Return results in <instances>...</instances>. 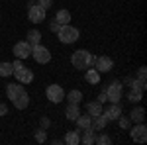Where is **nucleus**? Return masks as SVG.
Segmentation results:
<instances>
[{
	"label": "nucleus",
	"instance_id": "obj_2",
	"mask_svg": "<svg viewBox=\"0 0 147 145\" xmlns=\"http://www.w3.org/2000/svg\"><path fill=\"white\" fill-rule=\"evenodd\" d=\"M94 61H96V57L88 53L86 49H79V51H75L73 57H71V63H73V67L75 69H80V71H86L88 67L94 65Z\"/></svg>",
	"mask_w": 147,
	"mask_h": 145
},
{
	"label": "nucleus",
	"instance_id": "obj_17",
	"mask_svg": "<svg viewBox=\"0 0 147 145\" xmlns=\"http://www.w3.org/2000/svg\"><path fill=\"white\" fill-rule=\"evenodd\" d=\"M79 114H80L79 104H69L67 110H65V116H67V120H77V118H79Z\"/></svg>",
	"mask_w": 147,
	"mask_h": 145
},
{
	"label": "nucleus",
	"instance_id": "obj_28",
	"mask_svg": "<svg viewBox=\"0 0 147 145\" xmlns=\"http://www.w3.org/2000/svg\"><path fill=\"white\" fill-rule=\"evenodd\" d=\"M37 6H41L43 10H49L53 6V0H37Z\"/></svg>",
	"mask_w": 147,
	"mask_h": 145
},
{
	"label": "nucleus",
	"instance_id": "obj_24",
	"mask_svg": "<svg viewBox=\"0 0 147 145\" xmlns=\"http://www.w3.org/2000/svg\"><path fill=\"white\" fill-rule=\"evenodd\" d=\"M12 75V63H0V77H10Z\"/></svg>",
	"mask_w": 147,
	"mask_h": 145
},
{
	"label": "nucleus",
	"instance_id": "obj_15",
	"mask_svg": "<svg viewBox=\"0 0 147 145\" xmlns=\"http://www.w3.org/2000/svg\"><path fill=\"white\" fill-rule=\"evenodd\" d=\"M129 120H131V122H136V123H141L143 120H145V110H143V108H139V106L134 108L131 114H129Z\"/></svg>",
	"mask_w": 147,
	"mask_h": 145
},
{
	"label": "nucleus",
	"instance_id": "obj_4",
	"mask_svg": "<svg viewBox=\"0 0 147 145\" xmlns=\"http://www.w3.org/2000/svg\"><path fill=\"white\" fill-rule=\"evenodd\" d=\"M57 35H59V41H61V43H75V41L79 39V30L73 28L71 24H65V26L59 28Z\"/></svg>",
	"mask_w": 147,
	"mask_h": 145
},
{
	"label": "nucleus",
	"instance_id": "obj_14",
	"mask_svg": "<svg viewBox=\"0 0 147 145\" xmlns=\"http://www.w3.org/2000/svg\"><path fill=\"white\" fill-rule=\"evenodd\" d=\"M84 78H86V82H90V84H98V82H100V73H98L96 69L88 67V69H86Z\"/></svg>",
	"mask_w": 147,
	"mask_h": 145
},
{
	"label": "nucleus",
	"instance_id": "obj_27",
	"mask_svg": "<svg viewBox=\"0 0 147 145\" xmlns=\"http://www.w3.org/2000/svg\"><path fill=\"white\" fill-rule=\"evenodd\" d=\"M127 82H129V86H131V88H136V90H141V92H143V90L147 88V86H145L147 82H141V80H127Z\"/></svg>",
	"mask_w": 147,
	"mask_h": 145
},
{
	"label": "nucleus",
	"instance_id": "obj_30",
	"mask_svg": "<svg viewBox=\"0 0 147 145\" xmlns=\"http://www.w3.org/2000/svg\"><path fill=\"white\" fill-rule=\"evenodd\" d=\"M35 139H37L39 143H43V141L47 139V135H45V129H43V127H41V129H39V132L35 134Z\"/></svg>",
	"mask_w": 147,
	"mask_h": 145
},
{
	"label": "nucleus",
	"instance_id": "obj_7",
	"mask_svg": "<svg viewBox=\"0 0 147 145\" xmlns=\"http://www.w3.org/2000/svg\"><path fill=\"white\" fill-rule=\"evenodd\" d=\"M47 16V10H43L41 6H37V2H30V8H28V18L30 22L34 24H41Z\"/></svg>",
	"mask_w": 147,
	"mask_h": 145
},
{
	"label": "nucleus",
	"instance_id": "obj_6",
	"mask_svg": "<svg viewBox=\"0 0 147 145\" xmlns=\"http://www.w3.org/2000/svg\"><path fill=\"white\" fill-rule=\"evenodd\" d=\"M32 57L35 59V63H39V65H45V63L51 61V53H49V49L43 47L41 43L32 45Z\"/></svg>",
	"mask_w": 147,
	"mask_h": 145
},
{
	"label": "nucleus",
	"instance_id": "obj_5",
	"mask_svg": "<svg viewBox=\"0 0 147 145\" xmlns=\"http://www.w3.org/2000/svg\"><path fill=\"white\" fill-rule=\"evenodd\" d=\"M104 92H106V100H108V102H112V104H120L124 88H122L120 80H114V82H110V86L104 90Z\"/></svg>",
	"mask_w": 147,
	"mask_h": 145
},
{
	"label": "nucleus",
	"instance_id": "obj_23",
	"mask_svg": "<svg viewBox=\"0 0 147 145\" xmlns=\"http://www.w3.org/2000/svg\"><path fill=\"white\" fill-rule=\"evenodd\" d=\"M67 100H69V104H80L82 92H80V90H71V92L67 94Z\"/></svg>",
	"mask_w": 147,
	"mask_h": 145
},
{
	"label": "nucleus",
	"instance_id": "obj_31",
	"mask_svg": "<svg viewBox=\"0 0 147 145\" xmlns=\"http://www.w3.org/2000/svg\"><path fill=\"white\" fill-rule=\"evenodd\" d=\"M137 80L145 82V67H141V69H139V73H137Z\"/></svg>",
	"mask_w": 147,
	"mask_h": 145
},
{
	"label": "nucleus",
	"instance_id": "obj_20",
	"mask_svg": "<svg viewBox=\"0 0 147 145\" xmlns=\"http://www.w3.org/2000/svg\"><path fill=\"white\" fill-rule=\"evenodd\" d=\"M75 122H77V125H79V132H82V129L90 127V116H88V114H86V116H80L79 114V118H77Z\"/></svg>",
	"mask_w": 147,
	"mask_h": 145
},
{
	"label": "nucleus",
	"instance_id": "obj_34",
	"mask_svg": "<svg viewBox=\"0 0 147 145\" xmlns=\"http://www.w3.org/2000/svg\"><path fill=\"white\" fill-rule=\"evenodd\" d=\"M98 102H100V104L106 102V92H100V94H98Z\"/></svg>",
	"mask_w": 147,
	"mask_h": 145
},
{
	"label": "nucleus",
	"instance_id": "obj_21",
	"mask_svg": "<svg viewBox=\"0 0 147 145\" xmlns=\"http://www.w3.org/2000/svg\"><path fill=\"white\" fill-rule=\"evenodd\" d=\"M82 132H84V135L80 137V143H84V145L94 143V129H92V127H86V129H82Z\"/></svg>",
	"mask_w": 147,
	"mask_h": 145
},
{
	"label": "nucleus",
	"instance_id": "obj_10",
	"mask_svg": "<svg viewBox=\"0 0 147 145\" xmlns=\"http://www.w3.org/2000/svg\"><path fill=\"white\" fill-rule=\"evenodd\" d=\"M131 139H134L136 143H145L147 141V127L143 125V122L131 127Z\"/></svg>",
	"mask_w": 147,
	"mask_h": 145
},
{
	"label": "nucleus",
	"instance_id": "obj_26",
	"mask_svg": "<svg viewBox=\"0 0 147 145\" xmlns=\"http://www.w3.org/2000/svg\"><path fill=\"white\" fill-rule=\"evenodd\" d=\"M94 143H98V145H110V143H112V139H110L106 134H102V135H98V137H94Z\"/></svg>",
	"mask_w": 147,
	"mask_h": 145
},
{
	"label": "nucleus",
	"instance_id": "obj_32",
	"mask_svg": "<svg viewBox=\"0 0 147 145\" xmlns=\"http://www.w3.org/2000/svg\"><path fill=\"white\" fill-rule=\"evenodd\" d=\"M49 118H45V116H41V127H43V129H45V127H49Z\"/></svg>",
	"mask_w": 147,
	"mask_h": 145
},
{
	"label": "nucleus",
	"instance_id": "obj_19",
	"mask_svg": "<svg viewBox=\"0 0 147 145\" xmlns=\"http://www.w3.org/2000/svg\"><path fill=\"white\" fill-rule=\"evenodd\" d=\"M30 45H37V43H41V34L37 32V30H30L28 32V39H26Z\"/></svg>",
	"mask_w": 147,
	"mask_h": 145
},
{
	"label": "nucleus",
	"instance_id": "obj_8",
	"mask_svg": "<svg viewBox=\"0 0 147 145\" xmlns=\"http://www.w3.org/2000/svg\"><path fill=\"white\" fill-rule=\"evenodd\" d=\"M45 94H47V100H51L53 104H59V102L65 100V90L61 88L59 84H49Z\"/></svg>",
	"mask_w": 147,
	"mask_h": 145
},
{
	"label": "nucleus",
	"instance_id": "obj_16",
	"mask_svg": "<svg viewBox=\"0 0 147 145\" xmlns=\"http://www.w3.org/2000/svg\"><path fill=\"white\" fill-rule=\"evenodd\" d=\"M55 22L59 24V26H65V24L71 22V12L69 10H59L55 14Z\"/></svg>",
	"mask_w": 147,
	"mask_h": 145
},
{
	"label": "nucleus",
	"instance_id": "obj_9",
	"mask_svg": "<svg viewBox=\"0 0 147 145\" xmlns=\"http://www.w3.org/2000/svg\"><path fill=\"white\" fill-rule=\"evenodd\" d=\"M14 55L18 57V59L32 57V45L28 43V41H18V43L14 45Z\"/></svg>",
	"mask_w": 147,
	"mask_h": 145
},
{
	"label": "nucleus",
	"instance_id": "obj_22",
	"mask_svg": "<svg viewBox=\"0 0 147 145\" xmlns=\"http://www.w3.org/2000/svg\"><path fill=\"white\" fill-rule=\"evenodd\" d=\"M65 143H69V145H77V143H80L79 129H77V132H67V135H65Z\"/></svg>",
	"mask_w": 147,
	"mask_h": 145
},
{
	"label": "nucleus",
	"instance_id": "obj_1",
	"mask_svg": "<svg viewBox=\"0 0 147 145\" xmlns=\"http://www.w3.org/2000/svg\"><path fill=\"white\" fill-rule=\"evenodd\" d=\"M6 96H8V100H12V104L18 110L28 108V104H30V96H28L26 88L22 86V82L20 84H8L6 86Z\"/></svg>",
	"mask_w": 147,
	"mask_h": 145
},
{
	"label": "nucleus",
	"instance_id": "obj_33",
	"mask_svg": "<svg viewBox=\"0 0 147 145\" xmlns=\"http://www.w3.org/2000/svg\"><path fill=\"white\" fill-rule=\"evenodd\" d=\"M59 28H61V26H59L55 20H53V22H51V26H49V30H51V32H59Z\"/></svg>",
	"mask_w": 147,
	"mask_h": 145
},
{
	"label": "nucleus",
	"instance_id": "obj_18",
	"mask_svg": "<svg viewBox=\"0 0 147 145\" xmlns=\"http://www.w3.org/2000/svg\"><path fill=\"white\" fill-rule=\"evenodd\" d=\"M86 114L88 116H98V114H102V104L100 102H90V104H86Z\"/></svg>",
	"mask_w": 147,
	"mask_h": 145
},
{
	"label": "nucleus",
	"instance_id": "obj_11",
	"mask_svg": "<svg viewBox=\"0 0 147 145\" xmlns=\"http://www.w3.org/2000/svg\"><path fill=\"white\" fill-rule=\"evenodd\" d=\"M112 67L114 61L110 57H96V61H94V69L98 73H108V71H112Z\"/></svg>",
	"mask_w": 147,
	"mask_h": 145
},
{
	"label": "nucleus",
	"instance_id": "obj_13",
	"mask_svg": "<svg viewBox=\"0 0 147 145\" xmlns=\"http://www.w3.org/2000/svg\"><path fill=\"white\" fill-rule=\"evenodd\" d=\"M106 123H108V120H106L104 114H98V116H92L90 118V127L92 129H104Z\"/></svg>",
	"mask_w": 147,
	"mask_h": 145
},
{
	"label": "nucleus",
	"instance_id": "obj_12",
	"mask_svg": "<svg viewBox=\"0 0 147 145\" xmlns=\"http://www.w3.org/2000/svg\"><path fill=\"white\" fill-rule=\"evenodd\" d=\"M102 114L106 116V120H108V122H114V120H118V118L122 116V106H120V104H112L110 108L102 110Z\"/></svg>",
	"mask_w": 147,
	"mask_h": 145
},
{
	"label": "nucleus",
	"instance_id": "obj_35",
	"mask_svg": "<svg viewBox=\"0 0 147 145\" xmlns=\"http://www.w3.org/2000/svg\"><path fill=\"white\" fill-rule=\"evenodd\" d=\"M6 112H8L6 104H0V116H6Z\"/></svg>",
	"mask_w": 147,
	"mask_h": 145
},
{
	"label": "nucleus",
	"instance_id": "obj_29",
	"mask_svg": "<svg viewBox=\"0 0 147 145\" xmlns=\"http://www.w3.org/2000/svg\"><path fill=\"white\" fill-rule=\"evenodd\" d=\"M118 120H120V125H122L124 129H127V127L131 125V120H129V118H124V116H120Z\"/></svg>",
	"mask_w": 147,
	"mask_h": 145
},
{
	"label": "nucleus",
	"instance_id": "obj_25",
	"mask_svg": "<svg viewBox=\"0 0 147 145\" xmlns=\"http://www.w3.org/2000/svg\"><path fill=\"white\" fill-rule=\"evenodd\" d=\"M141 94H143L141 90L131 88V90H129V94H127V100H129V102H139V100H141Z\"/></svg>",
	"mask_w": 147,
	"mask_h": 145
},
{
	"label": "nucleus",
	"instance_id": "obj_3",
	"mask_svg": "<svg viewBox=\"0 0 147 145\" xmlns=\"http://www.w3.org/2000/svg\"><path fill=\"white\" fill-rule=\"evenodd\" d=\"M12 73H14V77L18 78V82H22V84H30V82L34 80V73H32V69L24 67L22 59H18V61L12 63Z\"/></svg>",
	"mask_w": 147,
	"mask_h": 145
}]
</instances>
